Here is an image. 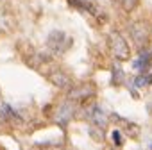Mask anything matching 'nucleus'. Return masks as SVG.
Masks as SVG:
<instances>
[{
  "label": "nucleus",
  "mask_w": 152,
  "mask_h": 150,
  "mask_svg": "<svg viewBox=\"0 0 152 150\" xmlns=\"http://www.w3.org/2000/svg\"><path fill=\"white\" fill-rule=\"evenodd\" d=\"M107 41H109V47H111V50H113V54H115L116 59L125 61V59L129 57V47H127L125 39H123L118 32L109 34V39H107Z\"/></svg>",
  "instance_id": "1"
},
{
  "label": "nucleus",
  "mask_w": 152,
  "mask_h": 150,
  "mask_svg": "<svg viewBox=\"0 0 152 150\" xmlns=\"http://www.w3.org/2000/svg\"><path fill=\"white\" fill-rule=\"evenodd\" d=\"M49 48L52 50V52H64L66 50V47L70 45V39H68V36L64 34V32H61V31H54L50 36H49Z\"/></svg>",
  "instance_id": "2"
},
{
  "label": "nucleus",
  "mask_w": 152,
  "mask_h": 150,
  "mask_svg": "<svg viewBox=\"0 0 152 150\" xmlns=\"http://www.w3.org/2000/svg\"><path fill=\"white\" fill-rule=\"evenodd\" d=\"M131 34H133V39H134V43H136L138 47H141L143 43L147 41V38H148L147 27H145L143 23H134V25L131 27Z\"/></svg>",
  "instance_id": "3"
},
{
  "label": "nucleus",
  "mask_w": 152,
  "mask_h": 150,
  "mask_svg": "<svg viewBox=\"0 0 152 150\" xmlns=\"http://www.w3.org/2000/svg\"><path fill=\"white\" fill-rule=\"evenodd\" d=\"M72 114H74V104L66 102V104H63L59 109H57V116H56V120H57L59 123H63V125H64L66 122H70Z\"/></svg>",
  "instance_id": "4"
},
{
  "label": "nucleus",
  "mask_w": 152,
  "mask_h": 150,
  "mask_svg": "<svg viewBox=\"0 0 152 150\" xmlns=\"http://www.w3.org/2000/svg\"><path fill=\"white\" fill-rule=\"evenodd\" d=\"M93 95V86L90 84H81L77 88L70 90V98H81V97H90Z\"/></svg>",
  "instance_id": "5"
},
{
  "label": "nucleus",
  "mask_w": 152,
  "mask_h": 150,
  "mask_svg": "<svg viewBox=\"0 0 152 150\" xmlns=\"http://www.w3.org/2000/svg\"><path fill=\"white\" fill-rule=\"evenodd\" d=\"M90 116H91V122H93L97 127H104V125L107 123V118H106V114H104V111L100 109V107H95Z\"/></svg>",
  "instance_id": "6"
},
{
  "label": "nucleus",
  "mask_w": 152,
  "mask_h": 150,
  "mask_svg": "<svg viewBox=\"0 0 152 150\" xmlns=\"http://www.w3.org/2000/svg\"><path fill=\"white\" fill-rule=\"evenodd\" d=\"M52 82L54 84H57L59 88H66V86L70 84V79H68V75H64V73H52Z\"/></svg>",
  "instance_id": "7"
},
{
  "label": "nucleus",
  "mask_w": 152,
  "mask_h": 150,
  "mask_svg": "<svg viewBox=\"0 0 152 150\" xmlns=\"http://www.w3.org/2000/svg\"><path fill=\"white\" fill-rule=\"evenodd\" d=\"M148 64H150V54H145V55H141V57L134 63V68L140 70V72H145V70L148 68Z\"/></svg>",
  "instance_id": "8"
},
{
  "label": "nucleus",
  "mask_w": 152,
  "mask_h": 150,
  "mask_svg": "<svg viewBox=\"0 0 152 150\" xmlns=\"http://www.w3.org/2000/svg\"><path fill=\"white\" fill-rule=\"evenodd\" d=\"M127 134H131V138H138L140 136V127L134 123H127Z\"/></svg>",
  "instance_id": "9"
},
{
  "label": "nucleus",
  "mask_w": 152,
  "mask_h": 150,
  "mask_svg": "<svg viewBox=\"0 0 152 150\" xmlns=\"http://www.w3.org/2000/svg\"><path fill=\"white\" fill-rule=\"evenodd\" d=\"M90 134H93V139H97V141H102V139H104V132H102V129H100V131H97L95 125H91V127H90Z\"/></svg>",
  "instance_id": "10"
},
{
  "label": "nucleus",
  "mask_w": 152,
  "mask_h": 150,
  "mask_svg": "<svg viewBox=\"0 0 152 150\" xmlns=\"http://www.w3.org/2000/svg\"><path fill=\"white\" fill-rule=\"evenodd\" d=\"M111 138H113V143H115L116 146H120V145L123 143V139H122V134H120V131H113Z\"/></svg>",
  "instance_id": "11"
},
{
  "label": "nucleus",
  "mask_w": 152,
  "mask_h": 150,
  "mask_svg": "<svg viewBox=\"0 0 152 150\" xmlns=\"http://www.w3.org/2000/svg\"><path fill=\"white\" fill-rule=\"evenodd\" d=\"M136 2H138V0H125V2H123V7H125L127 11H131V9L136 6Z\"/></svg>",
  "instance_id": "12"
},
{
  "label": "nucleus",
  "mask_w": 152,
  "mask_h": 150,
  "mask_svg": "<svg viewBox=\"0 0 152 150\" xmlns=\"http://www.w3.org/2000/svg\"><path fill=\"white\" fill-rule=\"evenodd\" d=\"M147 82H148V80H147V77H145V75H141V77H138V79H136V82H134V84L138 86V88H141V86H145Z\"/></svg>",
  "instance_id": "13"
},
{
  "label": "nucleus",
  "mask_w": 152,
  "mask_h": 150,
  "mask_svg": "<svg viewBox=\"0 0 152 150\" xmlns=\"http://www.w3.org/2000/svg\"><path fill=\"white\" fill-rule=\"evenodd\" d=\"M148 82H152V75H150V80H148Z\"/></svg>",
  "instance_id": "14"
}]
</instances>
